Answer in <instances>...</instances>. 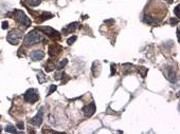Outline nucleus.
<instances>
[{
	"instance_id": "nucleus-1",
	"label": "nucleus",
	"mask_w": 180,
	"mask_h": 134,
	"mask_svg": "<svg viewBox=\"0 0 180 134\" xmlns=\"http://www.w3.org/2000/svg\"><path fill=\"white\" fill-rule=\"evenodd\" d=\"M42 40V35L40 31L38 30H33V31L29 32L26 34V38H24V45L29 47V45H33L37 42H39Z\"/></svg>"
},
{
	"instance_id": "nucleus-2",
	"label": "nucleus",
	"mask_w": 180,
	"mask_h": 134,
	"mask_svg": "<svg viewBox=\"0 0 180 134\" xmlns=\"http://www.w3.org/2000/svg\"><path fill=\"white\" fill-rule=\"evenodd\" d=\"M8 16H12L16 20L18 21V23L24 26V28H28V26H31V20L30 18H28V16L24 13V11L21 10H15L13 13H10L8 14Z\"/></svg>"
},
{
	"instance_id": "nucleus-3",
	"label": "nucleus",
	"mask_w": 180,
	"mask_h": 134,
	"mask_svg": "<svg viewBox=\"0 0 180 134\" xmlns=\"http://www.w3.org/2000/svg\"><path fill=\"white\" fill-rule=\"evenodd\" d=\"M37 30L40 31L41 33H44L45 35H47L48 37H50L51 39L53 40H59L61 38L59 32L55 31L51 26H37Z\"/></svg>"
},
{
	"instance_id": "nucleus-4",
	"label": "nucleus",
	"mask_w": 180,
	"mask_h": 134,
	"mask_svg": "<svg viewBox=\"0 0 180 134\" xmlns=\"http://www.w3.org/2000/svg\"><path fill=\"white\" fill-rule=\"evenodd\" d=\"M22 35H24V33H22V31H20V30H12L11 32H9L8 36H6V40H8L9 42H10L11 45H18L19 41L21 40V38H22Z\"/></svg>"
},
{
	"instance_id": "nucleus-5",
	"label": "nucleus",
	"mask_w": 180,
	"mask_h": 134,
	"mask_svg": "<svg viewBox=\"0 0 180 134\" xmlns=\"http://www.w3.org/2000/svg\"><path fill=\"white\" fill-rule=\"evenodd\" d=\"M39 98V95H38V91L36 89H29L24 93V100L29 104H35Z\"/></svg>"
},
{
	"instance_id": "nucleus-6",
	"label": "nucleus",
	"mask_w": 180,
	"mask_h": 134,
	"mask_svg": "<svg viewBox=\"0 0 180 134\" xmlns=\"http://www.w3.org/2000/svg\"><path fill=\"white\" fill-rule=\"evenodd\" d=\"M63 51V48L61 45H59L58 43H53V45H49V49H48V54L50 57H56V56L59 54V53Z\"/></svg>"
},
{
	"instance_id": "nucleus-7",
	"label": "nucleus",
	"mask_w": 180,
	"mask_h": 134,
	"mask_svg": "<svg viewBox=\"0 0 180 134\" xmlns=\"http://www.w3.org/2000/svg\"><path fill=\"white\" fill-rule=\"evenodd\" d=\"M164 73H165V76H166L167 80H169L172 84H175V82H177V75H176V72H175L173 67H166Z\"/></svg>"
},
{
	"instance_id": "nucleus-8",
	"label": "nucleus",
	"mask_w": 180,
	"mask_h": 134,
	"mask_svg": "<svg viewBox=\"0 0 180 134\" xmlns=\"http://www.w3.org/2000/svg\"><path fill=\"white\" fill-rule=\"evenodd\" d=\"M83 113L86 117H91L93 114L95 113V111H96V108H95V104L94 103H91L89 105L85 106L84 108L82 109Z\"/></svg>"
},
{
	"instance_id": "nucleus-9",
	"label": "nucleus",
	"mask_w": 180,
	"mask_h": 134,
	"mask_svg": "<svg viewBox=\"0 0 180 134\" xmlns=\"http://www.w3.org/2000/svg\"><path fill=\"white\" fill-rule=\"evenodd\" d=\"M42 115H44V112H42V109H40L39 112L37 113L36 116H34L33 118H31L29 121V124L33 125V126H40L42 124Z\"/></svg>"
},
{
	"instance_id": "nucleus-10",
	"label": "nucleus",
	"mask_w": 180,
	"mask_h": 134,
	"mask_svg": "<svg viewBox=\"0 0 180 134\" xmlns=\"http://www.w3.org/2000/svg\"><path fill=\"white\" fill-rule=\"evenodd\" d=\"M44 57H45V52H42V51H40V50L32 51V52L30 53V58H31L33 61H39V60H41Z\"/></svg>"
},
{
	"instance_id": "nucleus-11",
	"label": "nucleus",
	"mask_w": 180,
	"mask_h": 134,
	"mask_svg": "<svg viewBox=\"0 0 180 134\" xmlns=\"http://www.w3.org/2000/svg\"><path fill=\"white\" fill-rule=\"evenodd\" d=\"M77 26H79V22H72V23L68 24V26H65L63 29V34L68 35V34H70V33H72V32H74L76 30Z\"/></svg>"
},
{
	"instance_id": "nucleus-12",
	"label": "nucleus",
	"mask_w": 180,
	"mask_h": 134,
	"mask_svg": "<svg viewBox=\"0 0 180 134\" xmlns=\"http://www.w3.org/2000/svg\"><path fill=\"white\" fill-rule=\"evenodd\" d=\"M51 18H53V14L44 12V13H41V15H39L37 17L36 22L37 23H40V22H44L45 20H48V19H51Z\"/></svg>"
},
{
	"instance_id": "nucleus-13",
	"label": "nucleus",
	"mask_w": 180,
	"mask_h": 134,
	"mask_svg": "<svg viewBox=\"0 0 180 134\" xmlns=\"http://www.w3.org/2000/svg\"><path fill=\"white\" fill-rule=\"evenodd\" d=\"M96 70H98L99 72L101 71V65L99 61H94L92 65V73H93V76L94 77H98V73H96Z\"/></svg>"
},
{
	"instance_id": "nucleus-14",
	"label": "nucleus",
	"mask_w": 180,
	"mask_h": 134,
	"mask_svg": "<svg viewBox=\"0 0 180 134\" xmlns=\"http://www.w3.org/2000/svg\"><path fill=\"white\" fill-rule=\"evenodd\" d=\"M67 63H68V59H63V60L59 61L57 65H55V69L58 70V71H61V69H64V67L66 66Z\"/></svg>"
},
{
	"instance_id": "nucleus-15",
	"label": "nucleus",
	"mask_w": 180,
	"mask_h": 134,
	"mask_svg": "<svg viewBox=\"0 0 180 134\" xmlns=\"http://www.w3.org/2000/svg\"><path fill=\"white\" fill-rule=\"evenodd\" d=\"M45 68H46L45 69L46 72H51V71H53V70L55 69V63L52 62V61H48V63L46 65Z\"/></svg>"
},
{
	"instance_id": "nucleus-16",
	"label": "nucleus",
	"mask_w": 180,
	"mask_h": 134,
	"mask_svg": "<svg viewBox=\"0 0 180 134\" xmlns=\"http://www.w3.org/2000/svg\"><path fill=\"white\" fill-rule=\"evenodd\" d=\"M37 79H38V82L39 84H44V82L47 80V78H46V76H45V74L42 73L41 71H39L38 72V75H37Z\"/></svg>"
},
{
	"instance_id": "nucleus-17",
	"label": "nucleus",
	"mask_w": 180,
	"mask_h": 134,
	"mask_svg": "<svg viewBox=\"0 0 180 134\" xmlns=\"http://www.w3.org/2000/svg\"><path fill=\"white\" fill-rule=\"evenodd\" d=\"M147 72H148V69H146L145 67H140V68H139V73L141 74L142 78H145Z\"/></svg>"
},
{
	"instance_id": "nucleus-18",
	"label": "nucleus",
	"mask_w": 180,
	"mask_h": 134,
	"mask_svg": "<svg viewBox=\"0 0 180 134\" xmlns=\"http://www.w3.org/2000/svg\"><path fill=\"white\" fill-rule=\"evenodd\" d=\"M5 131L10 132V133H17V130H16V128L14 126H12V125H9V126H6V128H5Z\"/></svg>"
},
{
	"instance_id": "nucleus-19",
	"label": "nucleus",
	"mask_w": 180,
	"mask_h": 134,
	"mask_svg": "<svg viewBox=\"0 0 180 134\" xmlns=\"http://www.w3.org/2000/svg\"><path fill=\"white\" fill-rule=\"evenodd\" d=\"M40 2H41V0H28V3L31 6H37L40 4Z\"/></svg>"
},
{
	"instance_id": "nucleus-20",
	"label": "nucleus",
	"mask_w": 180,
	"mask_h": 134,
	"mask_svg": "<svg viewBox=\"0 0 180 134\" xmlns=\"http://www.w3.org/2000/svg\"><path fill=\"white\" fill-rule=\"evenodd\" d=\"M76 39H77L76 36H72V37H70L68 40H67V43H68L69 45H71L72 43H74V42L76 41Z\"/></svg>"
},
{
	"instance_id": "nucleus-21",
	"label": "nucleus",
	"mask_w": 180,
	"mask_h": 134,
	"mask_svg": "<svg viewBox=\"0 0 180 134\" xmlns=\"http://www.w3.org/2000/svg\"><path fill=\"white\" fill-rule=\"evenodd\" d=\"M56 88H57V87H56L55 84H51V86H50V89H49V92H48L47 95H51V94H52V93L56 90Z\"/></svg>"
},
{
	"instance_id": "nucleus-22",
	"label": "nucleus",
	"mask_w": 180,
	"mask_h": 134,
	"mask_svg": "<svg viewBox=\"0 0 180 134\" xmlns=\"http://www.w3.org/2000/svg\"><path fill=\"white\" fill-rule=\"evenodd\" d=\"M64 72H59V73H55V76H54V78L55 79H61L64 76Z\"/></svg>"
},
{
	"instance_id": "nucleus-23",
	"label": "nucleus",
	"mask_w": 180,
	"mask_h": 134,
	"mask_svg": "<svg viewBox=\"0 0 180 134\" xmlns=\"http://www.w3.org/2000/svg\"><path fill=\"white\" fill-rule=\"evenodd\" d=\"M174 12H175V14H176V16H177V18H179V17H180V15H179V4L176 5V8H175Z\"/></svg>"
},
{
	"instance_id": "nucleus-24",
	"label": "nucleus",
	"mask_w": 180,
	"mask_h": 134,
	"mask_svg": "<svg viewBox=\"0 0 180 134\" xmlns=\"http://www.w3.org/2000/svg\"><path fill=\"white\" fill-rule=\"evenodd\" d=\"M178 18H176V19H174V18H172L171 20H169V23L172 24V26H176V24L178 23Z\"/></svg>"
},
{
	"instance_id": "nucleus-25",
	"label": "nucleus",
	"mask_w": 180,
	"mask_h": 134,
	"mask_svg": "<svg viewBox=\"0 0 180 134\" xmlns=\"http://www.w3.org/2000/svg\"><path fill=\"white\" fill-rule=\"evenodd\" d=\"M114 74H116V65H114V63H112V65H111V76H112V75H114Z\"/></svg>"
},
{
	"instance_id": "nucleus-26",
	"label": "nucleus",
	"mask_w": 180,
	"mask_h": 134,
	"mask_svg": "<svg viewBox=\"0 0 180 134\" xmlns=\"http://www.w3.org/2000/svg\"><path fill=\"white\" fill-rule=\"evenodd\" d=\"M8 26H9V22H8V21H3V22H2V29L3 30L8 29Z\"/></svg>"
},
{
	"instance_id": "nucleus-27",
	"label": "nucleus",
	"mask_w": 180,
	"mask_h": 134,
	"mask_svg": "<svg viewBox=\"0 0 180 134\" xmlns=\"http://www.w3.org/2000/svg\"><path fill=\"white\" fill-rule=\"evenodd\" d=\"M104 22H105L106 24H109V26H110V24L114 23V19H109V20H105Z\"/></svg>"
},
{
	"instance_id": "nucleus-28",
	"label": "nucleus",
	"mask_w": 180,
	"mask_h": 134,
	"mask_svg": "<svg viewBox=\"0 0 180 134\" xmlns=\"http://www.w3.org/2000/svg\"><path fill=\"white\" fill-rule=\"evenodd\" d=\"M17 127H19V129H24V124H22V123H19L18 125H17Z\"/></svg>"
},
{
	"instance_id": "nucleus-29",
	"label": "nucleus",
	"mask_w": 180,
	"mask_h": 134,
	"mask_svg": "<svg viewBox=\"0 0 180 134\" xmlns=\"http://www.w3.org/2000/svg\"><path fill=\"white\" fill-rule=\"evenodd\" d=\"M177 38L179 40V29H177Z\"/></svg>"
},
{
	"instance_id": "nucleus-30",
	"label": "nucleus",
	"mask_w": 180,
	"mask_h": 134,
	"mask_svg": "<svg viewBox=\"0 0 180 134\" xmlns=\"http://www.w3.org/2000/svg\"><path fill=\"white\" fill-rule=\"evenodd\" d=\"M1 130H2V127L0 126V132H1Z\"/></svg>"
}]
</instances>
